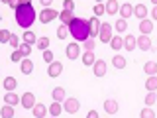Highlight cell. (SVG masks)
<instances>
[{"instance_id": "1", "label": "cell", "mask_w": 157, "mask_h": 118, "mask_svg": "<svg viewBox=\"0 0 157 118\" xmlns=\"http://www.w3.org/2000/svg\"><path fill=\"white\" fill-rule=\"evenodd\" d=\"M69 32H71L73 37H75V41L85 43L86 39H90V24H88V20L75 18L71 22V26H69Z\"/></svg>"}, {"instance_id": "2", "label": "cell", "mask_w": 157, "mask_h": 118, "mask_svg": "<svg viewBox=\"0 0 157 118\" xmlns=\"http://www.w3.org/2000/svg\"><path fill=\"white\" fill-rule=\"evenodd\" d=\"M33 22H36V8L29 4H20L18 10H16V24L20 28H32Z\"/></svg>"}, {"instance_id": "3", "label": "cell", "mask_w": 157, "mask_h": 118, "mask_svg": "<svg viewBox=\"0 0 157 118\" xmlns=\"http://www.w3.org/2000/svg\"><path fill=\"white\" fill-rule=\"evenodd\" d=\"M55 18H59V12L53 10V8H43V12H39V22L41 24H49Z\"/></svg>"}, {"instance_id": "4", "label": "cell", "mask_w": 157, "mask_h": 118, "mask_svg": "<svg viewBox=\"0 0 157 118\" xmlns=\"http://www.w3.org/2000/svg\"><path fill=\"white\" fill-rule=\"evenodd\" d=\"M63 108H65V112H69V114H77L81 110V102H78V98H67Z\"/></svg>"}, {"instance_id": "5", "label": "cell", "mask_w": 157, "mask_h": 118, "mask_svg": "<svg viewBox=\"0 0 157 118\" xmlns=\"http://www.w3.org/2000/svg\"><path fill=\"white\" fill-rule=\"evenodd\" d=\"M98 37H100L104 43H110V39L114 37V36H112V26H110V24L102 22V28H100V33H98Z\"/></svg>"}, {"instance_id": "6", "label": "cell", "mask_w": 157, "mask_h": 118, "mask_svg": "<svg viewBox=\"0 0 157 118\" xmlns=\"http://www.w3.org/2000/svg\"><path fill=\"white\" fill-rule=\"evenodd\" d=\"M65 53H67L69 59H78L81 57V43H69Z\"/></svg>"}, {"instance_id": "7", "label": "cell", "mask_w": 157, "mask_h": 118, "mask_svg": "<svg viewBox=\"0 0 157 118\" xmlns=\"http://www.w3.org/2000/svg\"><path fill=\"white\" fill-rule=\"evenodd\" d=\"M63 73V63H59V61H53V63H49V67H47V75L49 77H59Z\"/></svg>"}, {"instance_id": "8", "label": "cell", "mask_w": 157, "mask_h": 118, "mask_svg": "<svg viewBox=\"0 0 157 118\" xmlns=\"http://www.w3.org/2000/svg\"><path fill=\"white\" fill-rule=\"evenodd\" d=\"M20 104H22L24 108H28V110L36 106L37 102H36V96H33V92H24V95H22V102H20Z\"/></svg>"}, {"instance_id": "9", "label": "cell", "mask_w": 157, "mask_h": 118, "mask_svg": "<svg viewBox=\"0 0 157 118\" xmlns=\"http://www.w3.org/2000/svg\"><path fill=\"white\" fill-rule=\"evenodd\" d=\"M88 24H90V37L94 39L98 33H100V28H102V22L98 20L96 16H92L90 20H88Z\"/></svg>"}, {"instance_id": "10", "label": "cell", "mask_w": 157, "mask_h": 118, "mask_svg": "<svg viewBox=\"0 0 157 118\" xmlns=\"http://www.w3.org/2000/svg\"><path fill=\"white\" fill-rule=\"evenodd\" d=\"M4 102L10 106H16L18 102H22V96H18L14 91H6V95H4Z\"/></svg>"}, {"instance_id": "11", "label": "cell", "mask_w": 157, "mask_h": 118, "mask_svg": "<svg viewBox=\"0 0 157 118\" xmlns=\"http://www.w3.org/2000/svg\"><path fill=\"white\" fill-rule=\"evenodd\" d=\"M92 67H94V77H104V75H106V69H108L106 61H102V59H96V63H94Z\"/></svg>"}, {"instance_id": "12", "label": "cell", "mask_w": 157, "mask_h": 118, "mask_svg": "<svg viewBox=\"0 0 157 118\" xmlns=\"http://www.w3.org/2000/svg\"><path fill=\"white\" fill-rule=\"evenodd\" d=\"M140 32L141 36H149L153 32V22L151 20H140Z\"/></svg>"}, {"instance_id": "13", "label": "cell", "mask_w": 157, "mask_h": 118, "mask_svg": "<svg viewBox=\"0 0 157 118\" xmlns=\"http://www.w3.org/2000/svg\"><path fill=\"white\" fill-rule=\"evenodd\" d=\"M137 47H140L141 51H149V49H151L149 36H140V37H137Z\"/></svg>"}, {"instance_id": "14", "label": "cell", "mask_w": 157, "mask_h": 118, "mask_svg": "<svg viewBox=\"0 0 157 118\" xmlns=\"http://www.w3.org/2000/svg\"><path fill=\"white\" fill-rule=\"evenodd\" d=\"M81 61H82V65H86V67L94 65V63H96V59H94V51H85V53L81 55Z\"/></svg>"}, {"instance_id": "15", "label": "cell", "mask_w": 157, "mask_h": 118, "mask_svg": "<svg viewBox=\"0 0 157 118\" xmlns=\"http://www.w3.org/2000/svg\"><path fill=\"white\" fill-rule=\"evenodd\" d=\"M51 95H53V100H57V102H63V100H67V91H65V88H63V87H55V88H53V92H51Z\"/></svg>"}, {"instance_id": "16", "label": "cell", "mask_w": 157, "mask_h": 118, "mask_svg": "<svg viewBox=\"0 0 157 118\" xmlns=\"http://www.w3.org/2000/svg\"><path fill=\"white\" fill-rule=\"evenodd\" d=\"M59 20H61V24H65V26H71V22L75 20V14L69 12V10H63V12H59Z\"/></svg>"}, {"instance_id": "17", "label": "cell", "mask_w": 157, "mask_h": 118, "mask_svg": "<svg viewBox=\"0 0 157 118\" xmlns=\"http://www.w3.org/2000/svg\"><path fill=\"white\" fill-rule=\"evenodd\" d=\"M118 14H120L124 20H128L130 16H134V6H132V4H128V2L122 4V6H120V12H118Z\"/></svg>"}, {"instance_id": "18", "label": "cell", "mask_w": 157, "mask_h": 118, "mask_svg": "<svg viewBox=\"0 0 157 118\" xmlns=\"http://www.w3.org/2000/svg\"><path fill=\"white\" fill-rule=\"evenodd\" d=\"M104 6H106V14H110V16L120 12V4H118V0H108Z\"/></svg>"}, {"instance_id": "19", "label": "cell", "mask_w": 157, "mask_h": 118, "mask_svg": "<svg viewBox=\"0 0 157 118\" xmlns=\"http://www.w3.org/2000/svg\"><path fill=\"white\" fill-rule=\"evenodd\" d=\"M32 110H33V116H36V118H43V116H45V114H47V110H49V106H45V104H39V102H37V104H36V106H33V108H32Z\"/></svg>"}, {"instance_id": "20", "label": "cell", "mask_w": 157, "mask_h": 118, "mask_svg": "<svg viewBox=\"0 0 157 118\" xmlns=\"http://www.w3.org/2000/svg\"><path fill=\"white\" fill-rule=\"evenodd\" d=\"M20 69H22L24 75H32V71H33V61H32V59H24V61L20 63Z\"/></svg>"}, {"instance_id": "21", "label": "cell", "mask_w": 157, "mask_h": 118, "mask_svg": "<svg viewBox=\"0 0 157 118\" xmlns=\"http://www.w3.org/2000/svg\"><path fill=\"white\" fill-rule=\"evenodd\" d=\"M104 110L108 112V114H116V112H118V102L112 100V98L104 100Z\"/></svg>"}, {"instance_id": "22", "label": "cell", "mask_w": 157, "mask_h": 118, "mask_svg": "<svg viewBox=\"0 0 157 118\" xmlns=\"http://www.w3.org/2000/svg\"><path fill=\"white\" fill-rule=\"evenodd\" d=\"M22 39H24V43H29V45H33V43H37L39 37H36V33H33V32L26 30V32H24V36H22Z\"/></svg>"}, {"instance_id": "23", "label": "cell", "mask_w": 157, "mask_h": 118, "mask_svg": "<svg viewBox=\"0 0 157 118\" xmlns=\"http://www.w3.org/2000/svg\"><path fill=\"white\" fill-rule=\"evenodd\" d=\"M63 110H65V108H63L61 102H57V100H53V104H49V114L51 116H59Z\"/></svg>"}, {"instance_id": "24", "label": "cell", "mask_w": 157, "mask_h": 118, "mask_svg": "<svg viewBox=\"0 0 157 118\" xmlns=\"http://www.w3.org/2000/svg\"><path fill=\"white\" fill-rule=\"evenodd\" d=\"M124 47H126V51H132V49H136L137 47V39L134 36H126L124 39Z\"/></svg>"}, {"instance_id": "25", "label": "cell", "mask_w": 157, "mask_h": 118, "mask_svg": "<svg viewBox=\"0 0 157 118\" xmlns=\"http://www.w3.org/2000/svg\"><path fill=\"white\" fill-rule=\"evenodd\" d=\"M134 16H137L140 20H145V16H147V8L144 6V4H137V6H134Z\"/></svg>"}, {"instance_id": "26", "label": "cell", "mask_w": 157, "mask_h": 118, "mask_svg": "<svg viewBox=\"0 0 157 118\" xmlns=\"http://www.w3.org/2000/svg\"><path fill=\"white\" fill-rule=\"evenodd\" d=\"M145 88H147L149 92H155V91H157V77H155V75L147 77V81H145Z\"/></svg>"}, {"instance_id": "27", "label": "cell", "mask_w": 157, "mask_h": 118, "mask_svg": "<svg viewBox=\"0 0 157 118\" xmlns=\"http://www.w3.org/2000/svg\"><path fill=\"white\" fill-rule=\"evenodd\" d=\"M110 47H112V49H116V51H118V49H122V47H124V37L114 36V37L110 39Z\"/></svg>"}, {"instance_id": "28", "label": "cell", "mask_w": 157, "mask_h": 118, "mask_svg": "<svg viewBox=\"0 0 157 118\" xmlns=\"http://www.w3.org/2000/svg\"><path fill=\"white\" fill-rule=\"evenodd\" d=\"M112 65H114L116 69H124L126 67V57L124 55H114L112 57Z\"/></svg>"}, {"instance_id": "29", "label": "cell", "mask_w": 157, "mask_h": 118, "mask_svg": "<svg viewBox=\"0 0 157 118\" xmlns=\"http://www.w3.org/2000/svg\"><path fill=\"white\" fill-rule=\"evenodd\" d=\"M144 71H145L149 77H151V75H157V63H155V61H147L145 65H144Z\"/></svg>"}, {"instance_id": "30", "label": "cell", "mask_w": 157, "mask_h": 118, "mask_svg": "<svg viewBox=\"0 0 157 118\" xmlns=\"http://www.w3.org/2000/svg\"><path fill=\"white\" fill-rule=\"evenodd\" d=\"M16 87H18V81L14 77H6V79H4V88H6V91H16Z\"/></svg>"}, {"instance_id": "31", "label": "cell", "mask_w": 157, "mask_h": 118, "mask_svg": "<svg viewBox=\"0 0 157 118\" xmlns=\"http://www.w3.org/2000/svg\"><path fill=\"white\" fill-rule=\"evenodd\" d=\"M69 33H71V32H69V26H65V24H61V26L57 28V37L59 39H65Z\"/></svg>"}, {"instance_id": "32", "label": "cell", "mask_w": 157, "mask_h": 118, "mask_svg": "<svg viewBox=\"0 0 157 118\" xmlns=\"http://www.w3.org/2000/svg\"><path fill=\"white\" fill-rule=\"evenodd\" d=\"M114 28H116V32H118V33L126 32V28H128V20H124V18H120V20H118V22L114 24Z\"/></svg>"}, {"instance_id": "33", "label": "cell", "mask_w": 157, "mask_h": 118, "mask_svg": "<svg viewBox=\"0 0 157 118\" xmlns=\"http://www.w3.org/2000/svg\"><path fill=\"white\" fill-rule=\"evenodd\" d=\"M2 118H14V106H10V104H6V106H2Z\"/></svg>"}, {"instance_id": "34", "label": "cell", "mask_w": 157, "mask_h": 118, "mask_svg": "<svg viewBox=\"0 0 157 118\" xmlns=\"http://www.w3.org/2000/svg\"><path fill=\"white\" fill-rule=\"evenodd\" d=\"M140 118H155V110L151 106H147V108H144V110L140 112Z\"/></svg>"}, {"instance_id": "35", "label": "cell", "mask_w": 157, "mask_h": 118, "mask_svg": "<svg viewBox=\"0 0 157 118\" xmlns=\"http://www.w3.org/2000/svg\"><path fill=\"white\" fill-rule=\"evenodd\" d=\"M36 45H37L39 49H43V51H45V49H49V37H45V36H43V37H39Z\"/></svg>"}, {"instance_id": "36", "label": "cell", "mask_w": 157, "mask_h": 118, "mask_svg": "<svg viewBox=\"0 0 157 118\" xmlns=\"http://www.w3.org/2000/svg\"><path fill=\"white\" fill-rule=\"evenodd\" d=\"M18 51H20V53H22V55H24V57H28V55H29V53H32V45H29V43H22V45H20V47H18Z\"/></svg>"}, {"instance_id": "37", "label": "cell", "mask_w": 157, "mask_h": 118, "mask_svg": "<svg viewBox=\"0 0 157 118\" xmlns=\"http://www.w3.org/2000/svg\"><path fill=\"white\" fill-rule=\"evenodd\" d=\"M10 37H12V33H10L8 30H2V32H0V41H2V43H8Z\"/></svg>"}, {"instance_id": "38", "label": "cell", "mask_w": 157, "mask_h": 118, "mask_svg": "<svg viewBox=\"0 0 157 118\" xmlns=\"http://www.w3.org/2000/svg\"><path fill=\"white\" fill-rule=\"evenodd\" d=\"M155 100H157V95H155V92H149V95L145 96V104H147V106H153Z\"/></svg>"}, {"instance_id": "39", "label": "cell", "mask_w": 157, "mask_h": 118, "mask_svg": "<svg viewBox=\"0 0 157 118\" xmlns=\"http://www.w3.org/2000/svg\"><path fill=\"white\" fill-rule=\"evenodd\" d=\"M43 61H45L47 65L53 63V51H51V49H45V51H43Z\"/></svg>"}, {"instance_id": "40", "label": "cell", "mask_w": 157, "mask_h": 118, "mask_svg": "<svg viewBox=\"0 0 157 118\" xmlns=\"http://www.w3.org/2000/svg\"><path fill=\"white\" fill-rule=\"evenodd\" d=\"M102 14H106V6L104 4H96L94 6V16L98 18V16H102Z\"/></svg>"}, {"instance_id": "41", "label": "cell", "mask_w": 157, "mask_h": 118, "mask_svg": "<svg viewBox=\"0 0 157 118\" xmlns=\"http://www.w3.org/2000/svg\"><path fill=\"white\" fill-rule=\"evenodd\" d=\"M94 39H86L85 43H82V47H85V51H94Z\"/></svg>"}, {"instance_id": "42", "label": "cell", "mask_w": 157, "mask_h": 118, "mask_svg": "<svg viewBox=\"0 0 157 118\" xmlns=\"http://www.w3.org/2000/svg\"><path fill=\"white\" fill-rule=\"evenodd\" d=\"M8 43H10L12 47H16V49H18L20 45H22V43H20V37L16 36V33H12V37H10V41H8Z\"/></svg>"}, {"instance_id": "43", "label": "cell", "mask_w": 157, "mask_h": 118, "mask_svg": "<svg viewBox=\"0 0 157 118\" xmlns=\"http://www.w3.org/2000/svg\"><path fill=\"white\" fill-rule=\"evenodd\" d=\"M63 10L73 12V10H75V2H73V0H65V2H63Z\"/></svg>"}, {"instance_id": "44", "label": "cell", "mask_w": 157, "mask_h": 118, "mask_svg": "<svg viewBox=\"0 0 157 118\" xmlns=\"http://www.w3.org/2000/svg\"><path fill=\"white\" fill-rule=\"evenodd\" d=\"M22 57H24V55H22V53H20V51H18V49H16V51H14V53H12V57H10V59H12V61H14V63H18V61H20V63H22V61H24V59H22Z\"/></svg>"}, {"instance_id": "45", "label": "cell", "mask_w": 157, "mask_h": 118, "mask_svg": "<svg viewBox=\"0 0 157 118\" xmlns=\"http://www.w3.org/2000/svg\"><path fill=\"white\" fill-rule=\"evenodd\" d=\"M20 4H22V2H20V0H12V2H10L8 6L12 8V10H18V6H20Z\"/></svg>"}, {"instance_id": "46", "label": "cell", "mask_w": 157, "mask_h": 118, "mask_svg": "<svg viewBox=\"0 0 157 118\" xmlns=\"http://www.w3.org/2000/svg\"><path fill=\"white\" fill-rule=\"evenodd\" d=\"M86 118H98V112L96 110H88L86 112Z\"/></svg>"}, {"instance_id": "47", "label": "cell", "mask_w": 157, "mask_h": 118, "mask_svg": "<svg viewBox=\"0 0 157 118\" xmlns=\"http://www.w3.org/2000/svg\"><path fill=\"white\" fill-rule=\"evenodd\" d=\"M51 4H53V0H41V6L43 8H51Z\"/></svg>"}, {"instance_id": "48", "label": "cell", "mask_w": 157, "mask_h": 118, "mask_svg": "<svg viewBox=\"0 0 157 118\" xmlns=\"http://www.w3.org/2000/svg\"><path fill=\"white\" fill-rule=\"evenodd\" d=\"M151 18L157 22V6H153V10H151Z\"/></svg>"}, {"instance_id": "49", "label": "cell", "mask_w": 157, "mask_h": 118, "mask_svg": "<svg viewBox=\"0 0 157 118\" xmlns=\"http://www.w3.org/2000/svg\"><path fill=\"white\" fill-rule=\"evenodd\" d=\"M20 2H22V4H29V2H32V0H20Z\"/></svg>"}, {"instance_id": "50", "label": "cell", "mask_w": 157, "mask_h": 118, "mask_svg": "<svg viewBox=\"0 0 157 118\" xmlns=\"http://www.w3.org/2000/svg\"><path fill=\"white\" fill-rule=\"evenodd\" d=\"M2 2H4V4H10V2H12V0H2Z\"/></svg>"}, {"instance_id": "51", "label": "cell", "mask_w": 157, "mask_h": 118, "mask_svg": "<svg viewBox=\"0 0 157 118\" xmlns=\"http://www.w3.org/2000/svg\"><path fill=\"white\" fill-rule=\"evenodd\" d=\"M151 2H153V6H157V0H151Z\"/></svg>"}, {"instance_id": "52", "label": "cell", "mask_w": 157, "mask_h": 118, "mask_svg": "<svg viewBox=\"0 0 157 118\" xmlns=\"http://www.w3.org/2000/svg\"><path fill=\"white\" fill-rule=\"evenodd\" d=\"M96 2H98V4H102V2H104V0H96Z\"/></svg>"}, {"instance_id": "53", "label": "cell", "mask_w": 157, "mask_h": 118, "mask_svg": "<svg viewBox=\"0 0 157 118\" xmlns=\"http://www.w3.org/2000/svg\"><path fill=\"white\" fill-rule=\"evenodd\" d=\"M51 118H57V116H51Z\"/></svg>"}]
</instances>
